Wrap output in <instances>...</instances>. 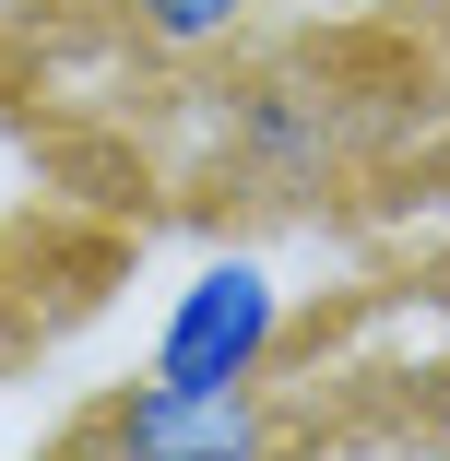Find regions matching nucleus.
<instances>
[{"instance_id": "obj_1", "label": "nucleus", "mask_w": 450, "mask_h": 461, "mask_svg": "<svg viewBox=\"0 0 450 461\" xmlns=\"http://www.w3.org/2000/svg\"><path fill=\"white\" fill-rule=\"evenodd\" d=\"M285 438L297 426L261 402V379L190 391V379H154V366L71 426V449H131V461H261V449H285Z\"/></svg>"}, {"instance_id": "obj_4", "label": "nucleus", "mask_w": 450, "mask_h": 461, "mask_svg": "<svg viewBox=\"0 0 450 461\" xmlns=\"http://www.w3.org/2000/svg\"><path fill=\"white\" fill-rule=\"evenodd\" d=\"M427 414H438V438H450V355H438V379H427Z\"/></svg>"}, {"instance_id": "obj_2", "label": "nucleus", "mask_w": 450, "mask_h": 461, "mask_svg": "<svg viewBox=\"0 0 450 461\" xmlns=\"http://www.w3.org/2000/svg\"><path fill=\"white\" fill-rule=\"evenodd\" d=\"M273 355H285V285L261 260H202L178 308L154 320V379H190V391L261 379Z\"/></svg>"}, {"instance_id": "obj_3", "label": "nucleus", "mask_w": 450, "mask_h": 461, "mask_svg": "<svg viewBox=\"0 0 450 461\" xmlns=\"http://www.w3.org/2000/svg\"><path fill=\"white\" fill-rule=\"evenodd\" d=\"M119 13H131V36H142V48L202 59V48H237V36H249L261 0H119Z\"/></svg>"}]
</instances>
